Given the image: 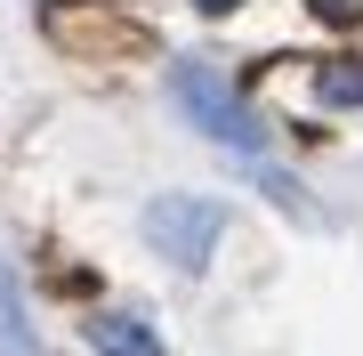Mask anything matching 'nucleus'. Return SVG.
Segmentation results:
<instances>
[{"label": "nucleus", "instance_id": "4", "mask_svg": "<svg viewBox=\"0 0 363 356\" xmlns=\"http://www.w3.org/2000/svg\"><path fill=\"white\" fill-rule=\"evenodd\" d=\"M89 348L97 356H162V340L138 316H89Z\"/></svg>", "mask_w": 363, "mask_h": 356}, {"label": "nucleus", "instance_id": "3", "mask_svg": "<svg viewBox=\"0 0 363 356\" xmlns=\"http://www.w3.org/2000/svg\"><path fill=\"white\" fill-rule=\"evenodd\" d=\"M0 356H40V332L25 316V291H16L9 259H0Z\"/></svg>", "mask_w": 363, "mask_h": 356}, {"label": "nucleus", "instance_id": "7", "mask_svg": "<svg viewBox=\"0 0 363 356\" xmlns=\"http://www.w3.org/2000/svg\"><path fill=\"white\" fill-rule=\"evenodd\" d=\"M194 9H202V16H226V9H242V0H194Z\"/></svg>", "mask_w": 363, "mask_h": 356}, {"label": "nucleus", "instance_id": "2", "mask_svg": "<svg viewBox=\"0 0 363 356\" xmlns=\"http://www.w3.org/2000/svg\"><path fill=\"white\" fill-rule=\"evenodd\" d=\"M218 235H226V203H210V195H162V203H145V243H154L169 267H186V276L218 251Z\"/></svg>", "mask_w": 363, "mask_h": 356}, {"label": "nucleus", "instance_id": "1", "mask_svg": "<svg viewBox=\"0 0 363 356\" xmlns=\"http://www.w3.org/2000/svg\"><path fill=\"white\" fill-rule=\"evenodd\" d=\"M169 97H178V114L194 122L202 138L234 146V154H259L267 146V122H250V106L234 97V81L218 65H202V57H178V65H169Z\"/></svg>", "mask_w": 363, "mask_h": 356}, {"label": "nucleus", "instance_id": "5", "mask_svg": "<svg viewBox=\"0 0 363 356\" xmlns=\"http://www.w3.org/2000/svg\"><path fill=\"white\" fill-rule=\"evenodd\" d=\"M315 97H323V106H363V57H323Z\"/></svg>", "mask_w": 363, "mask_h": 356}, {"label": "nucleus", "instance_id": "6", "mask_svg": "<svg viewBox=\"0 0 363 356\" xmlns=\"http://www.w3.org/2000/svg\"><path fill=\"white\" fill-rule=\"evenodd\" d=\"M323 25H363V0H307Z\"/></svg>", "mask_w": 363, "mask_h": 356}]
</instances>
